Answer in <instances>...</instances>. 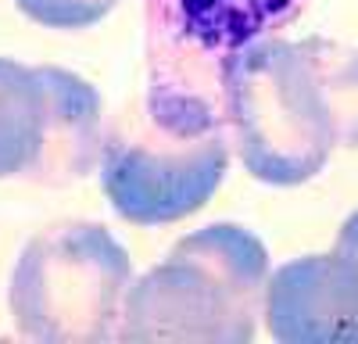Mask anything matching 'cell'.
<instances>
[{
  "label": "cell",
  "instance_id": "obj_3",
  "mask_svg": "<svg viewBox=\"0 0 358 344\" xmlns=\"http://www.w3.org/2000/svg\"><path fill=\"white\" fill-rule=\"evenodd\" d=\"M322 40H262L226 69L222 115L262 183L297 187L322 172L334 126L322 97Z\"/></svg>",
  "mask_w": 358,
  "mask_h": 344
},
{
  "label": "cell",
  "instance_id": "obj_9",
  "mask_svg": "<svg viewBox=\"0 0 358 344\" xmlns=\"http://www.w3.org/2000/svg\"><path fill=\"white\" fill-rule=\"evenodd\" d=\"M322 97L330 111L334 143L358 148V47L322 40Z\"/></svg>",
  "mask_w": 358,
  "mask_h": 344
},
{
  "label": "cell",
  "instance_id": "obj_4",
  "mask_svg": "<svg viewBox=\"0 0 358 344\" xmlns=\"http://www.w3.org/2000/svg\"><path fill=\"white\" fill-rule=\"evenodd\" d=\"M126 291V248L97 222H57L25 244L11 276V312L33 341L94 344L118 337Z\"/></svg>",
  "mask_w": 358,
  "mask_h": 344
},
{
  "label": "cell",
  "instance_id": "obj_1",
  "mask_svg": "<svg viewBox=\"0 0 358 344\" xmlns=\"http://www.w3.org/2000/svg\"><path fill=\"white\" fill-rule=\"evenodd\" d=\"M265 244L236 222H212L126 291L118 337L248 344L265 312Z\"/></svg>",
  "mask_w": 358,
  "mask_h": 344
},
{
  "label": "cell",
  "instance_id": "obj_6",
  "mask_svg": "<svg viewBox=\"0 0 358 344\" xmlns=\"http://www.w3.org/2000/svg\"><path fill=\"white\" fill-rule=\"evenodd\" d=\"M265 323L283 344L358 341V258L334 248L280 266L268 276Z\"/></svg>",
  "mask_w": 358,
  "mask_h": 344
},
{
  "label": "cell",
  "instance_id": "obj_5",
  "mask_svg": "<svg viewBox=\"0 0 358 344\" xmlns=\"http://www.w3.org/2000/svg\"><path fill=\"white\" fill-rule=\"evenodd\" d=\"M226 158L222 129L179 136L136 104L104 133L101 187L126 222L162 226L194 215L219 190Z\"/></svg>",
  "mask_w": 358,
  "mask_h": 344
},
{
  "label": "cell",
  "instance_id": "obj_10",
  "mask_svg": "<svg viewBox=\"0 0 358 344\" xmlns=\"http://www.w3.org/2000/svg\"><path fill=\"white\" fill-rule=\"evenodd\" d=\"M18 11L47 29H86L101 22L118 0H15Z\"/></svg>",
  "mask_w": 358,
  "mask_h": 344
},
{
  "label": "cell",
  "instance_id": "obj_8",
  "mask_svg": "<svg viewBox=\"0 0 358 344\" xmlns=\"http://www.w3.org/2000/svg\"><path fill=\"white\" fill-rule=\"evenodd\" d=\"M47 122V86L40 69L0 57V180L25 176L36 162Z\"/></svg>",
  "mask_w": 358,
  "mask_h": 344
},
{
  "label": "cell",
  "instance_id": "obj_7",
  "mask_svg": "<svg viewBox=\"0 0 358 344\" xmlns=\"http://www.w3.org/2000/svg\"><path fill=\"white\" fill-rule=\"evenodd\" d=\"M40 79L47 86V122L25 176L43 187H69L101 158V97L86 79L54 65H43Z\"/></svg>",
  "mask_w": 358,
  "mask_h": 344
},
{
  "label": "cell",
  "instance_id": "obj_2",
  "mask_svg": "<svg viewBox=\"0 0 358 344\" xmlns=\"http://www.w3.org/2000/svg\"><path fill=\"white\" fill-rule=\"evenodd\" d=\"M308 0H147V97L151 119L179 136L226 126V69L301 18Z\"/></svg>",
  "mask_w": 358,
  "mask_h": 344
},
{
  "label": "cell",
  "instance_id": "obj_11",
  "mask_svg": "<svg viewBox=\"0 0 358 344\" xmlns=\"http://www.w3.org/2000/svg\"><path fill=\"white\" fill-rule=\"evenodd\" d=\"M334 248H344V251H351L355 258H358V212H351L348 219H344V226H341V234H337V244Z\"/></svg>",
  "mask_w": 358,
  "mask_h": 344
}]
</instances>
